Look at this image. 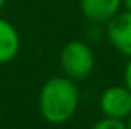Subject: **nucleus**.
I'll return each instance as SVG.
<instances>
[{
	"mask_svg": "<svg viewBox=\"0 0 131 129\" xmlns=\"http://www.w3.org/2000/svg\"><path fill=\"white\" fill-rule=\"evenodd\" d=\"M80 104V89L70 78L53 76L43 83L38 94V109L45 121L63 124L75 116Z\"/></svg>",
	"mask_w": 131,
	"mask_h": 129,
	"instance_id": "f257e3e1",
	"label": "nucleus"
},
{
	"mask_svg": "<svg viewBox=\"0 0 131 129\" xmlns=\"http://www.w3.org/2000/svg\"><path fill=\"white\" fill-rule=\"evenodd\" d=\"M60 66L70 80H86L95 70V53L91 46L81 40L68 42L60 51Z\"/></svg>",
	"mask_w": 131,
	"mask_h": 129,
	"instance_id": "f03ea898",
	"label": "nucleus"
},
{
	"mask_svg": "<svg viewBox=\"0 0 131 129\" xmlns=\"http://www.w3.org/2000/svg\"><path fill=\"white\" fill-rule=\"evenodd\" d=\"M100 109L106 118L125 121L131 114V91L125 84L106 88L100 98Z\"/></svg>",
	"mask_w": 131,
	"mask_h": 129,
	"instance_id": "7ed1b4c3",
	"label": "nucleus"
},
{
	"mask_svg": "<svg viewBox=\"0 0 131 129\" xmlns=\"http://www.w3.org/2000/svg\"><path fill=\"white\" fill-rule=\"evenodd\" d=\"M106 36L119 53L131 58V12H118L106 22Z\"/></svg>",
	"mask_w": 131,
	"mask_h": 129,
	"instance_id": "20e7f679",
	"label": "nucleus"
},
{
	"mask_svg": "<svg viewBox=\"0 0 131 129\" xmlns=\"http://www.w3.org/2000/svg\"><path fill=\"white\" fill-rule=\"evenodd\" d=\"M121 7V0H80L81 13L91 23L110 22Z\"/></svg>",
	"mask_w": 131,
	"mask_h": 129,
	"instance_id": "39448f33",
	"label": "nucleus"
},
{
	"mask_svg": "<svg viewBox=\"0 0 131 129\" xmlns=\"http://www.w3.org/2000/svg\"><path fill=\"white\" fill-rule=\"evenodd\" d=\"M20 51V35L10 22L0 18V64H7L17 58Z\"/></svg>",
	"mask_w": 131,
	"mask_h": 129,
	"instance_id": "423d86ee",
	"label": "nucleus"
},
{
	"mask_svg": "<svg viewBox=\"0 0 131 129\" xmlns=\"http://www.w3.org/2000/svg\"><path fill=\"white\" fill-rule=\"evenodd\" d=\"M91 129H126V123L123 119H115V118L103 116L91 126Z\"/></svg>",
	"mask_w": 131,
	"mask_h": 129,
	"instance_id": "0eeeda50",
	"label": "nucleus"
},
{
	"mask_svg": "<svg viewBox=\"0 0 131 129\" xmlns=\"http://www.w3.org/2000/svg\"><path fill=\"white\" fill-rule=\"evenodd\" d=\"M123 84L131 91V58L128 60V63L125 64V70H123Z\"/></svg>",
	"mask_w": 131,
	"mask_h": 129,
	"instance_id": "6e6552de",
	"label": "nucleus"
},
{
	"mask_svg": "<svg viewBox=\"0 0 131 129\" xmlns=\"http://www.w3.org/2000/svg\"><path fill=\"white\" fill-rule=\"evenodd\" d=\"M121 5L125 7L128 12H131V0H121Z\"/></svg>",
	"mask_w": 131,
	"mask_h": 129,
	"instance_id": "1a4fd4ad",
	"label": "nucleus"
},
{
	"mask_svg": "<svg viewBox=\"0 0 131 129\" xmlns=\"http://www.w3.org/2000/svg\"><path fill=\"white\" fill-rule=\"evenodd\" d=\"M125 123H126V129H131V114H129L128 118H126V121H125Z\"/></svg>",
	"mask_w": 131,
	"mask_h": 129,
	"instance_id": "9d476101",
	"label": "nucleus"
},
{
	"mask_svg": "<svg viewBox=\"0 0 131 129\" xmlns=\"http://www.w3.org/2000/svg\"><path fill=\"white\" fill-rule=\"evenodd\" d=\"M3 5H5V0H0V12H2V8H3Z\"/></svg>",
	"mask_w": 131,
	"mask_h": 129,
	"instance_id": "9b49d317",
	"label": "nucleus"
}]
</instances>
